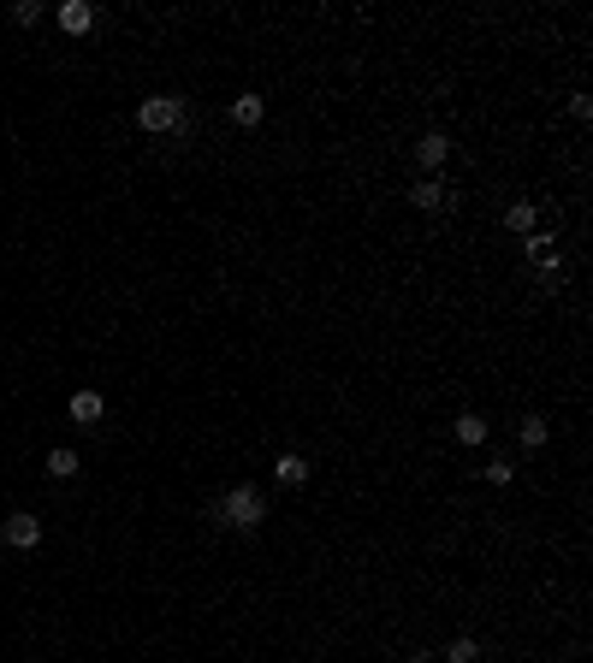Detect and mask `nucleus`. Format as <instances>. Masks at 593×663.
<instances>
[{"label": "nucleus", "mask_w": 593, "mask_h": 663, "mask_svg": "<svg viewBox=\"0 0 593 663\" xmlns=\"http://www.w3.org/2000/svg\"><path fill=\"white\" fill-rule=\"evenodd\" d=\"M214 515H219L226 527H237V533H256V527L267 522V498H261V486H232V492L214 504Z\"/></svg>", "instance_id": "1"}, {"label": "nucleus", "mask_w": 593, "mask_h": 663, "mask_svg": "<svg viewBox=\"0 0 593 663\" xmlns=\"http://www.w3.org/2000/svg\"><path fill=\"white\" fill-rule=\"evenodd\" d=\"M137 125L149 137H166V131H184V101L178 95H149L137 107Z\"/></svg>", "instance_id": "2"}, {"label": "nucleus", "mask_w": 593, "mask_h": 663, "mask_svg": "<svg viewBox=\"0 0 593 663\" xmlns=\"http://www.w3.org/2000/svg\"><path fill=\"white\" fill-rule=\"evenodd\" d=\"M0 533H6V545H12V551H36V545H42V522L30 515V509L6 515V527H0Z\"/></svg>", "instance_id": "3"}, {"label": "nucleus", "mask_w": 593, "mask_h": 663, "mask_svg": "<svg viewBox=\"0 0 593 663\" xmlns=\"http://www.w3.org/2000/svg\"><path fill=\"white\" fill-rule=\"evenodd\" d=\"M59 30H65V36H89V30H96V6H89V0H65V6H59Z\"/></svg>", "instance_id": "4"}, {"label": "nucleus", "mask_w": 593, "mask_h": 663, "mask_svg": "<svg viewBox=\"0 0 593 663\" xmlns=\"http://www.w3.org/2000/svg\"><path fill=\"white\" fill-rule=\"evenodd\" d=\"M445 155H451V137H439V131H427V137L415 142V160H421L427 172H439V166H445Z\"/></svg>", "instance_id": "5"}, {"label": "nucleus", "mask_w": 593, "mask_h": 663, "mask_svg": "<svg viewBox=\"0 0 593 663\" xmlns=\"http://www.w3.org/2000/svg\"><path fill=\"white\" fill-rule=\"evenodd\" d=\"M101 415H107L101 391H72V421H78V427H96Z\"/></svg>", "instance_id": "6"}, {"label": "nucleus", "mask_w": 593, "mask_h": 663, "mask_svg": "<svg viewBox=\"0 0 593 663\" xmlns=\"http://www.w3.org/2000/svg\"><path fill=\"white\" fill-rule=\"evenodd\" d=\"M232 118L243 125V131H256L261 118H267V101H261V95H237L232 101Z\"/></svg>", "instance_id": "7"}, {"label": "nucleus", "mask_w": 593, "mask_h": 663, "mask_svg": "<svg viewBox=\"0 0 593 663\" xmlns=\"http://www.w3.org/2000/svg\"><path fill=\"white\" fill-rule=\"evenodd\" d=\"M410 202L421 208V214H434V208H445V184H439V178H421V184L410 190Z\"/></svg>", "instance_id": "8"}, {"label": "nucleus", "mask_w": 593, "mask_h": 663, "mask_svg": "<svg viewBox=\"0 0 593 663\" xmlns=\"http://www.w3.org/2000/svg\"><path fill=\"white\" fill-rule=\"evenodd\" d=\"M528 261L540 267V273H558V243L552 237H528Z\"/></svg>", "instance_id": "9"}, {"label": "nucleus", "mask_w": 593, "mask_h": 663, "mask_svg": "<svg viewBox=\"0 0 593 663\" xmlns=\"http://www.w3.org/2000/svg\"><path fill=\"white\" fill-rule=\"evenodd\" d=\"M273 480H279V486H303V480H309V462H303V456H279Z\"/></svg>", "instance_id": "10"}, {"label": "nucleus", "mask_w": 593, "mask_h": 663, "mask_svg": "<svg viewBox=\"0 0 593 663\" xmlns=\"http://www.w3.org/2000/svg\"><path fill=\"white\" fill-rule=\"evenodd\" d=\"M534 202H511V208H504V225H511V232H522V237H534Z\"/></svg>", "instance_id": "11"}, {"label": "nucleus", "mask_w": 593, "mask_h": 663, "mask_svg": "<svg viewBox=\"0 0 593 663\" xmlns=\"http://www.w3.org/2000/svg\"><path fill=\"white\" fill-rule=\"evenodd\" d=\"M516 432H522V445H528V450H540L546 438H552V427H546V415H522V427H516Z\"/></svg>", "instance_id": "12"}, {"label": "nucleus", "mask_w": 593, "mask_h": 663, "mask_svg": "<svg viewBox=\"0 0 593 663\" xmlns=\"http://www.w3.org/2000/svg\"><path fill=\"white\" fill-rule=\"evenodd\" d=\"M457 445H487V421L481 415H457Z\"/></svg>", "instance_id": "13"}, {"label": "nucleus", "mask_w": 593, "mask_h": 663, "mask_svg": "<svg viewBox=\"0 0 593 663\" xmlns=\"http://www.w3.org/2000/svg\"><path fill=\"white\" fill-rule=\"evenodd\" d=\"M48 474H54V480H72V474H78V450H48Z\"/></svg>", "instance_id": "14"}, {"label": "nucleus", "mask_w": 593, "mask_h": 663, "mask_svg": "<svg viewBox=\"0 0 593 663\" xmlns=\"http://www.w3.org/2000/svg\"><path fill=\"white\" fill-rule=\"evenodd\" d=\"M445 663H481V645L474 640H451L445 645Z\"/></svg>", "instance_id": "15"}, {"label": "nucleus", "mask_w": 593, "mask_h": 663, "mask_svg": "<svg viewBox=\"0 0 593 663\" xmlns=\"http://www.w3.org/2000/svg\"><path fill=\"white\" fill-rule=\"evenodd\" d=\"M12 19H19V24H42V0H19V6H12Z\"/></svg>", "instance_id": "16"}, {"label": "nucleus", "mask_w": 593, "mask_h": 663, "mask_svg": "<svg viewBox=\"0 0 593 663\" xmlns=\"http://www.w3.org/2000/svg\"><path fill=\"white\" fill-rule=\"evenodd\" d=\"M487 480H493V486H511V462H487Z\"/></svg>", "instance_id": "17"}, {"label": "nucleus", "mask_w": 593, "mask_h": 663, "mask_svg": "<svg viewBox=\"0 0 593 663\" xmlns=\"http://www.w3.org/2000/svg\"><path fill=\"white\" fill-rule=\"evenodd\" d=\"M570 113L575 118H593V95H570Z\"/></svg>", "instance_id": "18"}, {"label": "nucleus", "mask_w": 593, "mask_h": 663, "mask_svg": "<svg viewBox=\"0 0 593 663\" xmlns=\"http://www.w3.org/2000/svg\"><path fill=\"white\" fill-rule=\"evenodd\" d=\"M415 663H439V658H427V652H415Z\"/></svg>", "instance_id": "19"}]
</instances>
